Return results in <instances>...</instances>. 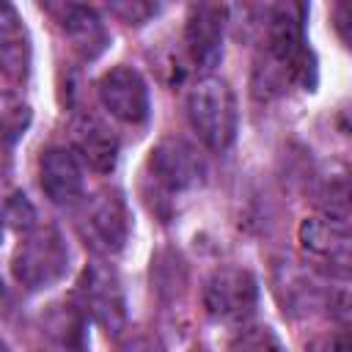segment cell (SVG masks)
I'll return each mask as SVG.
<instances>
[{"mask_svg": "<svg viewBox=\"0 0 352 352\" xmlns=\"http://www.w3.org/2000/svg\"><path fill=\"white\" fill-rule=\"evenodd\" d=\"M14 36H22V22H19V14L11 3H0V41L3 38H14Z\"/></svg>", "mask_w": 352, "mask_h": 352, "instance_id": "20", "label": "cell"}, {"mask_svg": "<svg viewBox=\"0 0 352 352\" xmlns=\"http://www.w3.org/2000/svg\"><path fill=\"white\" fill-rule=\"evenodd\" d=\"M30 74V47L22 36L0 41V91L14 94Z\"/></svg>", "mask_w": 352, "mask_h": 352, "instance_id": "15", "label": "cell"}, {"mask_svg": "<svg viewBox=\"0 0 352 352\" xmlns=\"http://www.w3.org/2000/svg\"><path fill=\"white\" fill-rule=\"evenodd\" d=\"M44 195L58 206H77L82 198V165L66 146H50L38 160Z\"/></svg>", "mask_w": 352, "mask_h": 352, "instance_id": "13", "label": "cell"}, {"mask_svg": "<svg viewBox=\"0 0 352 352\" xmlns=\"http://www.w3.org/2000/svg\"><path fill=\"white\" fill-rule=\"evenodd\" d=\"M192 352H206V349H204V346H195V349H192Z\"/></svg>", "mask_w": 352, "mask_h": 352, "instance_id": "26", "label": "cell"}, {"mask_svg": "<svg viewBox=\"0 0 352 352\" xmlns=\"http://www.w3.org/2000/svg\"><path fill=\"white\" fill-rule=\"evenodd\" d=\"M107 11L121 19L124 25H146L151 16H157L160 6L157 3H143V0H121V3H110Z\"/></svg>", "mask_w": 352, "mask_h": 352, "instance_id": "18", "label": "cell"}, {"mask_svg": "<svg viewBox=\"0 0 352 352\" xmlns=\"http://www.w3.org/2000/svg\"><path fill=\"white\" fill-rule=\"evenodd\" d=\"M96 94H99V102L104 104V110L113 118H118L121 124L140 126L148 121V110H151L148 85L138 69H132L126 63L107 69L96 80Z\"/></svg>", "mask_w": 352, "mask_h": 352, "instance_id": "7", "label": "cell"}, {"mask_svg": "<svg viewBox=\"0 0 352 352\" xmlns=\"http://www.w3.org/2000/svg\"><path fill=\"white\" fill-rule=\"evenodd\" d=\"M143 176L148 184L146 195L151 201V209H157L160 217H168L179 195H187L190 190L204 184L206 162L190 140L168 135L148 151Z\"/></svg>", "mask_w": 352, "mask_h": 352, "instance_id": "1", "label": "cell"}, {"mask_svg": "<svg viewBox=\"0 0 352 352\" xmlns=\"http://www.w3.org/2000/svg\"><path fill=\"white\" fill-rule=\"evenodd\" d=\"M228 352H286L283 341L278 338V333L267 324H242L231 341H228Z\"/></svg>", "mask_w": 352, "mask_h": 352, "instance_id": "17", "label": "cell"}, {"mask_svg": "<svg viewBox=\"0 0 352 352\" xmlns=\"http://www.w3.org/2000/svg\"><path fill=\"white\" fill-rule=\"evenodd\" d=\"M272 292L289 316H308L324 297L314 272L289 256H280L272 264Z\"/></svg>", "mask_w": 352, "mask_h": 352, "instance_id": "12", "label": "cell"}, {"mask_svg": "<svg viewBox=\"0 0 352 352\" xmlns=\"http://www.w3.org/2000/svg\"><path fill=\"white\" fill-rule=\"evenodd\" d=\"M3 217H8V220H14L19 228H33L36 223H33V206L25 201V195H14L11 201H8V212L3 214Z\"/></svg>", "mask_w": 352, "mask_h": 352, "instance_id": "19", "label": "cell"}, {"mask_svg": "<svg viewBox=\"0 0 352 352\" xmlns=\"http://www.w3.org/2000/svg\"><path fill=\"white\" fill-rule=\"evenodd\" d=\"M116 352H165V346L154 336L138 333V336H129L126 341H121Z\"/></svg>", "mask_w": 352, "mask_h": 352, "instance_id": "21", "label": "cell"}, {"mask_svg": "<svg viewBox=\"0 0 352 352\" xmlns=\"http://www.w3.org/2000/svg\"><path fill=\"white\" fill-rule=\"evenodd\" d=\"M74 228L96 256H116L126 245L132 228L129 206L121 190L102 187L82 195L74 209Z\"/></svg>", "mask_w": 352, "mask_h": 352, "instance_id": "4", "label": "cell"}, {"mask_svg": "<svg viewBox=\"0 0 352 352\" xmlns=\"http://www.w3.org/2000/svg\"><path fill=\"white\" fill-rule=\"evenodd\" d=\"M69 138H72V154L80 160V165L91 168L94 173H110L116 168L121 143L99 116L94 113L74 116L69 126Z\"/></svg>", "mask_w": 352, "mask_h": 352, "instance_id": "10", "label": "cell"}, {"mask_svg": "<svg viewBox=\"0 0 352 352\" xmlns=\"http://www.w3.org/2000/svg\"><path fill=\"white\" fill-rule=\"evenodd\" d=\"M228 8L217 3L190 6L184 19V50L192 66L209 72L217 66L223 55V30H226Z\"/></svg>", "mask_w": 352, "mask_h": 352, "instance_id": "9", "label": "cell"}, {"mask_svg": "<svg viewBox=\"0 0 352 352\" xmlns=\"http://www.w3.org/2000/svg\"><path fill=\"white\" fill-rule=\"evenodd\" d=\"M258 302V280L245 267H217L201 292L204 314L212 322L223 324H242Z\"/></svg>", "mask_w": 352, "mask_h": 352, "instance_id": "6", "label": "cell"}, {"mask_svg": "<svg viewBox=\"0 0 352 352\" xmlns=\"http://www.w3.org/2000/svg\"><path fill=\"white\" fill-rule=\"evenodd\" d=\"M305 352H349V349H346V336H344V330H338V333L314 338Z\"/></svg>", "mask_w": 352, "mask_h": 352, "instance_id": "22", "label": "cell"}, {"mask_svg": "<svg viewBox=\"0 0 352 352\" xmlns=\"http://www.w3.org/2000/svg\"><path fill=\"white\" fill-rule=\"evenodd\" d=\"M44 11L55 16L60 33L69 38L72 50L82 60H94L107 50L110 33L102 16L96 14V8L80 3H55V6H44Z\"/></svg>", "mask_w": 352, "mask_h": 352, "instance_id": "11", "label": "cell"}, {"mask_svg": "<svg viewBox=\"0 0 352 352\" xmlns=\"http://www.w3.org/2000/svg\"><path fill=\"white\" fill-rule=\"evenodd\" d=\"M69 270V245L58 226L36 223L25 231L11 256V275L28 292H44L55 286Z\"/></svg>", "mask_w": 352, "mask_h": 352, "instance_id": "3", "label": "cell"}, {"mask_svg": "<svg viewBox=\"0 0 352 352\" xmlns=\"http://www.w3.org/2000/svg\"><path fill=\"white\" fill-rule=\"evenodd\" d=\"M77 308L110 338L126 330V294L118 272L107 261H91L82 270L77 280Z\"/></svg>", "mask_w": 352, "mask_h": 352, "instance_id": "5", "label": "cell"}, {"mask_svg": "<svg viewBox=\"0 0 352 352\" xmlns=\"http://www.w3.org/2000/svg\"><path fill=\"white\" fill-rule=\"evenodd\" d=\"M151 283L160 297H176V292H184L187 286V267L179 250H160L151 258Z\"/></svg>", "mask_w": 352, "mask_h": 352, "instance_id": "16", "label": "cell"}, {"mask_svg": "<svg viewBox=\"0 0 352 352\" xmlns=\"http://www.w3.org/2000/svg\"><path fill=\"white\" fill-rule=\"evenodd\" d=\"M187 121L195 132V138L209 151H226L236 138V96L231 85L217 74H204L187 88L184 99Z\"/></svg>", "mask_w": 352, "mask_h": 352, "instance_id": "2", "label": "cell"}, {"mask_svg": "<svg viewBox=\"0 0 352 352\" xmlns=\"http://www.w3.org/2000/svg\"><path fill=\"white\" fill-rule=\"evenodd\" d=\"M3 220H6V217H3V212H0V242H3Z\"/></svg>", "mask_w": 352, "mask_h": 352, "instance_id": "25", "label": "cell"}, {"mask_svg": "<svg viewBox=\"0 0 352 352\" xmlns=\"http://www.w3.org/2000/svg\"><path fill=\"white\" fill-rule=\"evenodd\" d=\"M82 327H85V316L80 314L77 305H50V311L44 314V330L66 352L82 349V338H85Z\"/></svg>", "mask_w": 352, "mask_h": 352, "instance_id": "14", "label": "cell"}, {"mask_svg": "<svg viewBox=\"0 0 352 352\" xmlns=\"http://www.w3.org/2000/svg\"><path fill=\"white\" fill-rule=\"evenodd\" d=\"M0 352H11V349H8V344H6L3 338H0Z\"/></svg>", "mask_w": 352, "mask_h": 352, "instance_id": "24", "label": "cell"}, {"mask_svg": "<svg viewBox=\"0 0 352 352\" xmlns=\"http://www.w3.org/2000/svg\"><path fill=\"white\" fill-rule=\"evenodd\" d=\"M349 6L346 3H341V6H336V11H333V16H336V30H338V36H341V41L346 44L349 41V36H346V25H349Z\"/></svg>", "mask_w": 352, "mask_h": 352, "instance_id": "23", "label": "cell"}, {"mask_svg": "<svg viewBox=\"0 0 352 352\" xmlns=\"http://www.w3.org/2000/svg\"><path fill=\"white\" fill-rule=\"evenodd\" d=\"M300 245L302 253L314 261L322 264L330 275L346 278L349 272V250H352V239H349V223L338 220V217H305L300 223Z\"/></svg>", "mask_w": 352, "mask_h": 352, "instance_id": "8", "label": "cell"}]
</instances>
